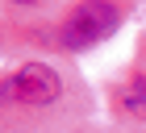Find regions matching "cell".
<instances>
[{"label": "cell", "instance_id": "2", "mask_svg": "<svg viewBox=\"0 0 146 133\" xmlns=\"http://www.w3.org/2000/svg\"><path fill=\"white\" fill-rule=\"evenodd\" d=\"M121 21V13L113 0H79L63 13L58 21V46L63 50H88V46L104 42Z\"/></svg>", "mask_w": 146, "mask_h": 133}, {"label": "cell", "instance_id": "1", "mask_svg": "<svg viewBox=\"0 0 146 133\" xmlns=\"http://www.w3.org/2000/svg\"><path fill=\"white\" fill-rule=\"evenodd\" d=\"M63 96V75L50 63H21L0 79V112H42Z\"/></svg>", "mask_w": 146, "mask_h": 133}, {"label": "cell", "instance_id": "3", "mask_svg": "<svg viewBox=\"0 0 146 133\" xmlns=\"http://www.w3.org/2000/svg\"><path fill=\"white\" fill-rule=\"evenodd\" d=\"M117 104H121L125 117L146 121V75H129V79H125L121 92H117Z\"/></svg>", "mask_w": 146, "mask_h": 133}, {"label": "cell", "instance_id": "4", "mask_svg": "<svg viewBox=\"0 0 146 133\" xmlns=\"http://www.w3.org/2000/svg\"><path fill=\"white\" fill-rule=\"evenodd\" d=\"M13 4H34V0H13Z\"/></svg>", "mask_w": 146, "mask_h": 133}]
</instances>
